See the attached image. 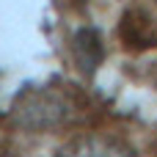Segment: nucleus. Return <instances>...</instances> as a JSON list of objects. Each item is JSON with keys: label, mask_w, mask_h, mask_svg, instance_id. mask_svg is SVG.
Masks as SVG:
<instances>
[{"label": "nucleus", "mask_w": 157, "mask_h": 157, "mask_svg": "<svg viewBox=\"0 0 157 157\" xmlns=\"http://www.w3.org/2000/svg\"><path fill=\"white\" fill-rule=\"evenodd\" d=\"M58 157H135L124 144L105 138V135H86L72 144H66Z\"/></svg>", "instance_id": "f257e3e1"}]
</instances>
